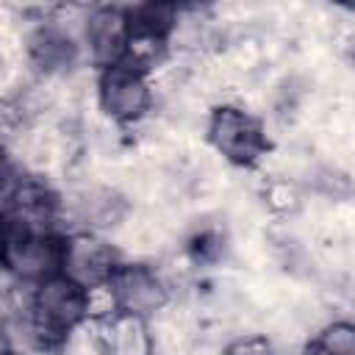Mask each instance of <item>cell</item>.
<instances>
[{
    "label": "cell",
    "mask_w": 355,
    "mask_h": 355,
    "mask_svg": "<svg viewBox=\"0 0 355 355\" xmlns=\"http://www.w3.org/2000/svg\"><path fill=\"white\" fill-rule=\"evenodd\" d=\"M305 355H319V352H313V349H311V347H308V349H305Z\"/></svg>",
    "instance_id": "11"
},
{
    "label": "cell",
    "mask_w": 355,
    "mask_h": 355,
    "mask_svg": "<svg viewBox=\"0 0 355 355\" xmlns=\"http://www.w3.org/2000/svg\"><path fill=\"white\" fill-rule=\"evenodd\" d=\"M222 355H277V349L269 336L247 333V336H236L233 341H227Z\"/></svg>",
    "instance_id": "9"
},
{
    "label": "cell",
    "mask_w": 355,
    "mask_h": 355,
    "mask_svg": "<svg viewBox=\"0 0 355 355\" xmlns=\"http://www.w3.org/2000/svg\"><path fill=\"white\" fill-rule=\"evenodd\" d=\"M97 103L116 125L141 122L155 103L150 75L116 61L97 69Z\"/></svg>",
    "instance_id": "1"
},
{
    "label": "cell",
    "mask_w": 355,
    "mask_h": 355,
    "mask_svg": "<svg viewBox=\"0 0 355 355\" xmlns=\"http://www.w3.org/2000/svg\"><path fill=\"white\" fill-rule=\"evenodd\" d=\"M208 141L222 158L239 166L261 161L269 150V139L261 119L239 105H219L216 111H211Z\"/></svg>",
    "instance_id": "2"
},
{
    "label": "cell",
    "mask_w": 355,
    "mask_h": 355,
    "mask_svg": "<svg viewBox=\"0 0 355 355\" xmlns=\"http://www.w3.org/2000/svg\"><path fill=\"white\" fill-rule=\"evenodd\" d=\"M266 202L275 208V211H294L300 205V191L294 183L288 180H275L269 189H266Z\"/></svg>",
    "instance_id": "10"
},
{
    "label": "cell",
    "mask_w": 355,
    "mask_h": 355,
    "mask_svg": "<svg viewBox=\"0 0 355 355\" xmlns=\"http://www.w3.org/2000/svg\"><path fill=\"white\" fill-rule=\"evenodd\" d=\"M3 266L22 286H36L44 277L58 275V266H61V236L19 230V227H11L6 222Z\"/></svg>",
    "instance_id": "3"
},
{
    "label": "cell",
    "mask_w": 355,
    "mask_h": 355,
    "mask_svg": "<svg viewBox=\"0 0 355 355\" xmlns=\"http://www.w3.org/2000/svg\"><path fill=\"white\" fill-rule=\"evenodd\" d=\"M311 349L319 355H355V327L347 319L327 322L316 338L311 341Z\"/></svg>",
    "instance_id": "8"
},
{
    "label": "cell",
    "mask_w": 355,
    "mask_h": 355,
    "mask_svg": "<svg viewBox=\"0 0 355 355\" xmlns=\"http://www.w3.org/2000/svg\"><path fill=\"white\" fill-rule=\"evenodd\" d=\"M108 291L116 313L153 319L169 302V286L153 266L144 263H119L108 280Z\"/></svg>",
    "instance_id": "5"
},
{
    "label": "cell",
    "mask_w": 355,
    "mask_h": 355,
    "mask_svg": "<svg viewBox=\"0 0 355 355\" xmlns=\"http://www.w3.org/2000/svg\"><path fill=\"white\" fill-rule=\"evenodd\" d=\"M119 252L114 244H108L100 233L75 230L61 236V266L58 275L80 286L83 291L100 288L111 280V275L119 266Z\"/></svg>",
    "instance_id": "4"
},
{
    "label": "cell",
    "mask_w": 355,
    "mask_h": 355,
    "mask_svg": "<svg viewBox=\"0 0 355 355\" xmlns=\"http://www.w3.org/2000/svg\"><path fill=\"white\" fill-rule=\"evenodd\" d=\"M105 324V347L108 355H155V333L147 319L114 313Z\"/></svg>",
    "instance_id": "7"
},
{
    "label": "cell",
    "mask_w": 355,
    "mask_h": 355,
    "mask_svg": "<svg viewBox=\"0 0 355 355\" xmlns=\"http://www.w3.org/2000/svg\"><path fill=\"white\" fill-rule=\"evenodd\" d=\"M128 33H130V19L128 11L119 6L89 8V14L80 19V47H86L97 69L116 64L122 58Z\"/></svg>",
    "instance_id": "6"
}]
</instances>
